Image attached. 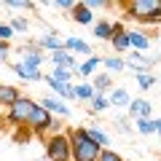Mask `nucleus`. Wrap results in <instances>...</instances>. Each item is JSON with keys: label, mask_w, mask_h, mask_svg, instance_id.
I'll return each mask as SVG.
<instances>
[{"label": "nucleus", "mask_w": 161, "mask_h": 161, "mask_svg": "<svg viewBox=\"0 0 161 161\" xmlns=\"http://www.w3.org/2000/svg\"><path fill=\"white\" fill-rule=\"evenodd\" d=\"M67 137H70V145H73V161H99V153L105 148L92 142L83 129H73Z\"/></svg>", "instance_id": "obj_1"}, {"label": "nucleus", "mask_w": 161, "mask_h": 161, "mask_svg": "<svg viewBox=\"0 0 161 161\" xmlns=\"http://www.w3.org/2000/svg\"><path fill=\"white\" fill-rule=\"evenodd\" d=\"M129 19L137 22H158L161 19V0H134L126 6Z\"/></svg>", "instance_id": "obj_2"}, {"label": "nucleus", "mask_w": 161, "mask_h": 161, "mask_svg": "<svg viewBox=\"0 0 161 161\" xmlns=\"http://www.w3.org/2000/svg\"><path fill=\"white\" fill-rule=\"evenodd\" d=\"M35 108H38V102H32L30 97H19L16 102L6 110V115H8L11 124H16V126H27L30 118H32V113H35Z\"/></svg>", "instance_id": "obj_3"}, {"label": "nucleus", "mask_w": 161, "mask_h": 161, "mask_svg": "<svg viewBox=\"0 0 161 161\" xmlns=\"http://www.w3.org/2000/svg\"><path fill=\"white\" fill-rule=\"evenodd\" d=\"M46 156L48 161H73V145L67 134H54L46 142Z\"/></svg>", "instance_id": "obj_4"}, {"label": "nucleus", "mask_w": 161, "mask_h": 161, "mask_svg": "<svg viewBox=\"0 0 161 161\" xmlns=\"http://www.w3.org/2000/svg\"><path fill=\"white\" fill-rule=\"evenodd\" d=\"M51 126H54L51 113H48V110H43V108L38 105V108H35V113H32V118H30V124H27V129H32V132H48Z\"/></svg>", "instance_id": "obj_5"}, {"label": "nucleus", "mask_w": 161, "mask_h": 161, "mask_svg": "<svg viewBox=\"0 0 161 161\" xmlns=\"http://www.w3.org/2000/svg\"><path fill=\"white\" fill-rule=\"evenodd\" d=\"M150 113H153V102H148V99H132V105L126 108V115L129 118H150Z\"/></svg>", "instance_id": "obj_6"}, {"label": "nucleus", "mask_w": 161, "mask_h": 161, "mask_svg": "<svg viewBox=\"0 0 161 161\" xmlns=\"http://www.w3.org/2000/svg\"><path fill=\"white\" fill-rule=\"evenodd\" d=\"M38 43H40V48L48 51V54H57V51H62V48H64V38H59L54 30H48L46 35H40Z\"/></svg>", "instance_id": "obj_7"}, {"label": "nucleus", "mask_w": 161, "mask_h": 161, "mask_svg": "<svg viewBox=\"0 0 161 161\" xmlns=\"http://www.w3.org/2000/svg\"><path fill=\"white\" fill-rule=\"evenodd\" d=\"M110 43H113V51H118V54L132 48L129 46V32L124 30V24H118V22L113 24V40H110Z\"/></svg>", "instance_id": "obj_8"}, {"label": "nucleus", "mask_w": 161, "mask_h": 161, "mask_svg": "<svg viewBox=\"0 0 161 161\" xmlns=\"http://www.w3.org/2000/svg\"><path fill=\"white\" fill-rule=\"evenodd\" d=\"M46 80H48V86L59 94V99H78V94H75V86H73V83H62V80H57L54 75H46Z\"/></svg>", "instance_id": "obj_9"}, {"label": "nucleus", "mask_w": 161, "mask_h": 161, "mask_svg": "<svg viewBox=\"0 0 161 161\" xmlns=\"http://www.w3.org/2000/svg\"><path fill=\"white\" fill-rule=\"evenodd\" d=\"M48 59L54 62V67H70V70H75V73H78V67H80V64L75 62V57L70 51H64V48L57 51V54H48Z\"/></svg>", "instance_id": "obj_10"}, {"label": "nucleus", "mask_w": 161, "mask_h": 161, "mask_svg": "<svg viewBox=\"0 0 161 161\" xmlns=\"http://www.w3.org/2000/svg\"><path fill=\"white\" fill-rule=\"evenodd\" d=\"M38 105H40L43 110H48V113H57V115H70V108H67V105H64L59 97H43Z\"/></svg>", "instance_id": "obj_11"}, {"label": "nucleus", "mask_w": 161, "mask_h": 161, "mask_svg": "<svg viewBox=\"0 0 161 161\" xmlns=\"http://www.w3.org/2000/svg\"><path fill=\"white\" fill-rule=\"evenodd\" d=\"M73 22L83 24V27H94V24H97V19H94L92 8H86V3H78V6H75V11H73Z\"/></svg>", "instance_id": "obj_12"}, {"label": "nucleus", "mask_w": 161, "mask_h": 161, "mask_svg": "<svg viewBox=\"0 0 161 161\" xmlns=\"http://www.w3.org/2000/svg\"><path fill=\"white\" fill-rule=\"evenodd\" d=\"M64 51L70 54H83V57H92V46H89L86 40H80V38H64Z\"/></svg>", "instance_id": "obj_13"}, {"label": "nucleus", "mask_w": 161, "mask_h": 161, "mask_svg": "<svg viewBox=\"0 0 161 161\" xmlns=\"http://www.w3.org/2000/svg\"><path fill=\"white\" fill-rule=\"evenodd\" d=\"M22 97V94H19V89L16 86H8V83H0V108H11L14 102H16V99Z\"/></svg>", "instance_id": "obj_14"}, {"label": "nucleus", "mask_w": 161, "mask_h": 161, "mask_svg": "<svg viewBox=\"0 0 161 161\" xmlns=\"http://www.w3.org/2000/svg\"><path fill=\"white\" fill-rule=\"evenodd\" d=\"M108 97H110V108H129V105H132V94H129L124 86L113 89Z\"/></svg>", "instance_id": "obj_15"}, {"label": "nucleus", "mask_w": 161, "mask_h": 161, "mask_svg": "<svg viewBox=\"0 0 161 161\" xmlns=\"http://www.w3.org/2000/svg\"><path fill=\"white\" fill-rule=\"evenodd\" d=\"M83 132H86V137L92 140V142H97L99 148H108V145H110V137H108V132H105V129H99L97 124H92V126H86Z\"/></svg>", "instance_id": "obj_16"}, {"label": "nucleus", "mask_w": 161, "mask_h": 161, "mask_svg": "<svg viewBox=\"0 0 161 161\" xmlns=\"http://www.w3.org/2000/svg\"><path fill=\"white\" fill-rule=\"evenodd\" d=\"M92 86L97 89L99 94H110L113 92V78H110V73H97L92 78Z\"/></svg>", "instance_id": "obj_17"}, {"label": "nucleus", "mask_w": 161, "mask_h": 161, "mask_svg": "<svg viewBox=\"0 0 161 161\" xmlns=\"http://www.w3.org/2000/svg\"><path fill=\"white\" fill-rule=\"evenodd\" d=\"M11 70H14L22 80H46V75L40 73V70H27V67H22V62H14Z\"/></svg>", "instance_id": "obj_18"}, {"label": "nucleus", "mask_w": 161, "mask_h": 161, "mask_svg": "<svg viewBox=\"0 0 161 161\" xmlns=\"http://www.w3.org/2000/svg\"><path fill=\"white\" fill-rule=\"evenodd\" d=\"M129 32V46L134 48V51H145V48L150 46V40L145 32H140V30H126Z\"/></svg>", "instance_id": "obj_19"}, {"label": "nucleus", "mask_w": 161, "mask_h": 161, "mask_svg": "<svg viewBox=\"0 0 161 161\" xmlns=\"http://www.w3.org/2000/svg\"><path fill=\"white\" fill-rule=\"evenodd\" d=\"M99 64H102V57L92 54L89 59H83V62H80V67H78V75H83V78H89V75H92V78H94V70H97Z\"/></svg>", "instance_id": "obj_20"}, {"label": "nucleus", "mask_w": 161, "mask_h": 161, "mask_svg": "<svg viewBox=\"0 0 161 161\" xmlns=\"http://www.w3.org/2000/svg\"><path fill=\"white\" fill-rule=\"evenodd\" d=\"M94 38H99V40H113V22L97 19V24H94Z\"/></svg>", "instance_id": "obj_21"}, {"label": "nucleus", "mask_w": 161, "mask_h": 161, "mask_svg": "<svg viewBox=\"0 0 161 161\" xmlns=\"http://www.w3.org/2000/svg\"><path fill=\"white\" fill-rule=\"evenodd\" d=\"M75 94H78V99H83V102H92L99 92L92 86V83H89V80H80L78 86H75Z\"/></svg>", "instance_id": "obj_22"}, {"label": "nucleus", "mask_w": 161, "mask_h": 161, "mask_svg": "<svg viewBox=\"0 0 161 161\" xmlns=\"http://www.w3.org/2000/svg\"><path fill=\"white\" fill-rule=\"evenodd\" d=\"M134 80H137V86L142 89V92H150V89L156 86V80H158V78H156L153 73H137V75H134Z\"/></svg>", "instance_id": "obj_23"}, {"label": "nucleus", "mask_w": 161, "mask_h": 161, "mask_svg": "<svg viewBox=\"0 0 161 161\" xmlns=\"http://www.w3.org/2000/svg\"><path fill=\"white\" fill-rule=\"evenodd\" d=\"M102 64H105L108 73H121V70H126V59H118V57H105Z\"/></svg>", "instance_id": "obj_24"}, {"label": "nucleus", "mask_w": 161, "mask_h": 161, "mask_svg": "<svg viewBox=\"0 0 161 161\" xmlns=\"http://www.w3.org/2000/svg\"><path fill=\"white\" fill-rule=\"evenodd\" d=\"M89 108H92V113H105V110L110 108V97L108 94H97V97L89 102Z\"/></svg>", "instance_id": "obj_25"}, {"label": "nucleus", "mask_w": 161, "mask_h": 161, "mask_svg": "<svg viewBox=\"0 0 161 161\" xmlns=\"http://www.w3.org/2000/svg\"><path fill=\"white\" fill-rule=\"evenodd\" d=\"M40 64H43V54H24L22 57V67L27 70H40Z\"/></svg>", "instance_id": "obj_26"}, {"label": "nucleus", "mask_w": 161, "mask_h": 161, "mask_svg": "<svg viewBox=\"0 0 161 161\" xmlns=\"http://www.w3.org/2000/svg\"><path fill=\"white\" fill-rule=\"evenodd\" d=\"M134 126L140 134H156V118H137Z\"/></svg>", "instance_id": "obj_27"}, {"label": "nucleus", "mask_w": 161, "mask_h": 161, "mask_svg": "<svg viewBox=\"0 0 161 161\" xmlns=\"http://www.w3.org/2000/svg\"><path fill=\"white\" fill-rule=\"evenodd\" d=\"M51 75H54L57 80H62V83H73V78H75L78 73H75V70H70V67H54Z\"/></svg>", "instance_id": "obj_28"}, {"label": "nucleus", "mask_w": 161, "mask_h": 161, "mask_svg": "<svg viewBox=\"0 0 161 161\" xmlns=\"http://www.w3.org/2000/svg\"><path fill=\"white\" fill-rule=\"evenodd\" d=\"M113 126H115V132H121V134H129V132H132V124H129V115H118V118L113 121Z\"/></svg>", "instance_id": "obj_29"}, {"label": "nucleus", "mask_w": 161, "mask_h": 161, "mask_svg": "<svg viewBox=\"0 0 161 161\" xmlns=\"http://www.w3.org/2000/svg\"><path fill=\"white\" fill-rule=\"evenodd\" d=\"M8 24L14 27V32H27V30H30V22L24 16H11V22H8Z\"/></svg>", "instance_id": "obj_30"}, {"label": "nucleus", "mask_w": 161, "mask_h": 161, "mask_svg": "<svg viewBox=\"0 0 161 161\" xmlns=\"http://www.w3.org/2000/svg\"><path fill=\"white\" fill-rule=\"evenodd\" d=\"M6 8H14V11H32L35 3H27V0H8Z\"/></svg>", "instance_id": "obj_31"}, {"label": "nucleus", "mask_w": 161, "mask_h": 161, "mask_svg": "<svg viewBox=\"0 0 161 161\" xmlns=\"http://www.w3.org/2000/svg\"><path fill=\"white\" fill-rule=\"evenodd\" d=\"M99 161H124V158H121V156L115 153V150H110V148H105L102 153H99Z\"/></svg>", "instance_id": "obj_32"}, {"label": "nucleus", "mask_w": 161, "mask_h": 161, "mask_svg": "<svg viewBox=\"0 0 161 161\" xmlns=\"http://www.w3.org/2000/svg\"><path fill=\"white\" fill-rule=\"evenodd\" d=\"M54 6H57V8H62V11H70V14H73V11H75V6H78V3H75V0H57V3H54Z\"/></svg>", "instance_id": "obj_33"}, {"label": "nucleus", "mask_w": 161, "mask_h": 161, "mask_svg": "<svg viewBox=\"0 0 161 161\" xmlns=\"http://www.w3.org/2000/svg\"><path fill=\"white\" fill-rule=\"evenodd\" d=\"M11 38H14V27H11V24H0V40H6V43H8Z\"/></svg>", "instance_id": "obj_34"}, {"label": "nucleus", "mask_w": 161, "mask_h": 161, "mask_svg": "<svg viewBox=\"0 0 161 161\" xmlns=\"http://www.w3.org/2000/svg\"><path fill=\"white\" fill-rule=\"evenodd\" d=\"M8 57H11V46H8L6 40H0V64L8 62Z\"/></svg>", "instance_id": "obj_35"}, {"label": "nucleus", "mask_w": 161, "mask_h": 161, "mask_svg": "<svg viewBox=\"0 0 161 161\" xmlns=\"http://www.w3.org/2000/svg\"><path fill=\"white\" fill-rule=\"evenodd\" d=\"M86 8H92V11L94 8H110V3L108 0H86Z\"/></svg>", "instance_id": "obj_36"}]
</instances>
